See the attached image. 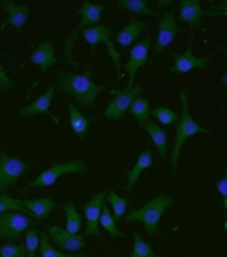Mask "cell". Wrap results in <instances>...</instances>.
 Segmentation results:
<instances>
[{"instance_id": "cell-11", "label": "cell", "mask_w": 227, "mask_h": 257, "mask_svg": "<svg viewBox=\"0 0 227 257\" xmlns=\"http://www.w3.org/2000/svg\"><path fill=\"white\" fill-rule=\"evenodd\" d=\"M150 45H152V37H144L130 51L128 61L124 64V70L128 74V86H134V78H136L138 68L150 64Z\"/></svg>"}, {"instance_id": "cell-1", "label": "cell", "mask_w": 227, "mask_h": 257, "mask_svg": "<svg viewBox=\"0 0 227 257\" xmlns=\"http://www.w3.org/2000/svg\"><path fill=\"white\" fill-rule=\"evenodd\" d=\"M56 84H58L60 92L72 96L82 107H94L96 97L101 92H105V88H107V84H96L92 80L90 70L84 72V74H74V72L60 70V72H56Z\"/></svg>"}, {"instance_id": "cell-20", "label": "cell", "mask_w": 227, "mask_h": 257, "mask_svg": "<svg viewBox=\"0 0 227 257\" xmlns=\"http://www.w3.org/2000/svg\"><path fill=\"white\" fill-rule=\"evenodd\" d=\"M54 199L52 197H45V199H35V201H22V209H26L35 218H49L50 212L54 210Z\"/></svg>"}, {"instance_id": "cell-22", "label": "cell", "mask_w": 227, "mask_h": 257, "mask_svg": "<svg viewBox=\"0 0 227 257\" xmlns=\"http://www.w3.org/2000/svg\"><path fill=\"white\" fill-rule=\"evenodd\" d=\"M68 115H70V127L74 131V135L78 139H84L86 131L90 128V125L94 123V119H88L80 113V109L74 103H68Z\"/></svg>"}, {"instance_id": "cell-12", "label": "cell", "mask_w": 227, "mask_h": 257, "mask_svg": "<svg viewBox=\"0 0 227 257\" xmlns=\"http://www.w3.org/2000/svg\"><path fill=\"white\" fill-rule=\"evenodd\" d=\"M105 199H107V191H101L96 197H92L90 203H86V207H84V214H86L84 238L99 236V216H101V209H103Z\"/></svg>"}, {"instance_id": "cell-34", "label": "cell", "mask_w": 227, "mask_h": 257, "mask_svg": "<svg viewBox=\"0 0 227 257\" xmlns=\"http://www.w3.org/2000/svg\"><path fill=\"white\" fill-rule=\"evenodd\" d=\"M14 210H22V201L12 199V197L0 193V214H4V212H14Z\"/></svg>"}, {"instance_id": "cell-10", "label": "cell", "mask_w": 227, "mask_h": 257, "mask_svg": "<svg viewBox=\"0 0 227 257\" xmlns=\"http://www.w3.org/2000/svg\"><path fill=\"white\" fill-rule=\"evenodd\" d=\"M180 28H178L177 20H175V12L173 10H167L160 20V28H158V39L154 43V55H162L163 49H167L175 37L178 35Z\"/></svg>"}, {"instance_id": "cell-9", "label": "cell", "mask_w": 227, "mask_h": 257, "mask_svg": "<svg viewBox=\"0 0 227 257\" xmlns=\"http://www.w3.org/2000/svg\"><path fill=\"white\" fill-rule=\"evenodd\" d=\"M173 57H175V64L167 70V72H171V74H186V72H190V70H204L208 63H210L212 59H214V55H204V57H196L194 53H192V39H190V43H188V47L186 51L182 53V55H178V53H171Z\"/></svg>"}, {"instance_id": "cell-13", "label": "cell", "mask_w": 227, "mask_h": 257, "mask_svg": "<svg viewBox=\"0 0 227 257\" xmlns=\"http://www.w3.org/2000/svg\"><path fill=\"white\" fill-rule=\"evenodd\" d=\"M49 240L54 241L56 245H58V249H62V251H70V253H74V251H80L86 247V238L80 236V234H70V232H66L64 228H58V226H49Z\"/></svg>"}, {"instance_id": "cell-21", "label": "cell", "mask_w": 227, "mask_h": 257, "mask_svg": "<svg viewBox=\"0 0 227 257\" xmlns=\"http://www.w3.org/2000/svg\"><path fill=\"white\" fill-rule=\"evenodd\" d=\"M154 166V158H152V150L150 148H144L142 152H140V156H138V160L134 164V168L128 172V176H126V189H132L134 187V183L138 181V177L142 176V172H146Z\"/></svg>"}, {"instance_id": "cell-15", "label": "cell", "mask_w": 227, "mask_h": 257, "mask_svg": "<svg viewBox=\"0 0 227 257\" xmlns=\"http://www.w3.org/2000/svg\"><path fill=\"white\" fill-rule=\"evenodd\" d=\"M2 6H4V10L8 12V20L0 26V30H4L6 26H14L16 32H22L24 24H26L28 18H30V8H28L26 4H16V2H12V0H2Z\"/></svg>"}, {"instance_id": "cell-32", "label": "cell", "mask_w": 227, "mask_h": 257, "mask_svg": "<svg viewBox=\"0 0 227 257\" xmlns=\"http://www.w3.org/2000/svg\"><path fill=\"white\" fill-rule=\"evenodd\" d=\"M152 115H154L162 125H167V127H169V125H175L178 119L177 113L173 111V109H167V107H156Z\"/></svg>"}, {"instance_id": "cell-35", "label": "cell", "mask_w": 227, "mask_h": 257, "mask_svg": "<svg viewBox=\"0 0 227 257\" xmlns=\"http://www.w3.org/2000/svg\"><path fill=\"white\" fill-rule=\"evenodd\" d=\"M0 59H2V55H0ZM0 90H2V92L18 90V84L6 76V72H4V68H2V64H0Z\"/></svg>"}, {"instance_id": "cell-23", "label": "cell", "mask_w": 227, "mask_h": 257, "mask_svg": "<svg viewBox=\"0 0 227 257\" xmlns=\"http://www.w3.org/2000/svg\"><path fill=\"white\" fill-rule=\"evenodd\" d=\"M142 127H144V131L150 135V139H152V143L156 145L160 156L165 158V156H167V133H165L162 127H158L156 123H144Z\"/></svg>"}, {"instance_id": "cell-19", "label": "cell", "mask_w": 227, "mask_h": 257, "mask_svg": "<svg viewBox=\"0 0 227 257\" xmlns=\"http://www.w3.org/2000/svg\"><path fill=\"white\" fill-rule=\"evenodd\" d=\"M146 30H148L146 22L134 18V20H130L128 24H126V28H122L120 32L116 33V43H118L120 47H130Z\"/></svg>"}, {"instance_id": "cell-7", "label": "cell", "mask_w": 227, "mask_h": 257, "mask_svg": "<svg viewBox=\"0 0 227 257\" xmlns=\"http://www.w3.org/2000/svg\"><path fill=\"white\" fill-rule=\"evenodd\" d=\"M30 166L22 158H12L6 152H0V193L8 191L12 185H16L18 179L26 176Z\"/></svg>"}, {"instance_id": "cell-5", "label": "cell", "mask_w": 227, "mask_h": 257, "mask_svg": "<svg viewBox=\"0 0 227 257\" xmlns=\"http://www.w3.org/2000/svg\"><path fill=\"white\" fill-rule=\"evenodd\" d=\"M68 174H86V164L82 160H68L62 164H52L49 170L33 179L30 187H50L58 177L68 176Z\"/></svg>"}, {"instance_id": "cell-33", "label": "cell", "mask_w": 227, "mask_h": 257, "mask_svg": "<svg viewBox=\"0 0 227 257\" xmlns=\"http://www.w3.org/2000/svg\"><path fill=\"white\" fill-rule=\"evenodd\" d=\"M37 247H39V232L35 228H30L26 234V249H28L26 257H35Z\"/></svg>"}, {"instance_id": "cell-36", "label": "cell", "mask_w": 227, "mask_h": 257, "mask_svg": "<svg viewBox=\"0 0 227 257\" xmlns=\"http://www.w3.org/2000/svg\"><path fill=\"white\" fill-rule=\"evenodd\" d=\"M218 191L222 195V203H224V210H227V177L224 176L218 183Z\"/></svg>"}, {"instance_id": "cell-28", "label": "cell", "mask_w": 227, "mask_h": 257, "mask_svg": "<svg viewBox=\"0 0 227 257\" xmlns=\"http://www.w3.org/2000/svg\"><path fill=\"white\" fill-rule=\"evenodd\" d=\"M66 212V232H70V234H78L82 228V216L80 212L76 210V207L72 205V203H68V205H64L62 207Z\"/></svg>"}, {"instance_id": "cell-29", "label": "cell", "mask_w": 227, "mask_h": 257, "mask_svg": "<svg viewBox=\"0 0 227 257\" xmlns=\"http://www.w3.org/2000/svg\"><path fill=\"white\" fill-rule=\"evenodd\" d=\"M99 226L101 228H105L113 238H122L124 234L116 228V222H114V218H113V212L107 209L105 205H103V209H101V216H99Z\"/></svg>"}, {"instance_id": "cell-25", "label": "cell", "mask_w": 227, "mask_h": 257, "mask_svg": "<svg viewBox=\"0 0 227 257\" xmlns=\"http://www.w3.org/2000/svg\"><path fill=\"white\" fill-rule=\"evenodd\" d=\"M116 6L120 10H128V12H134V14H142V16H154L156 12L150 8L146 0H118Z\"/></svg>"}, {"instance_id": "cell-18", "label": "cell", "mask_w": 227, "mask_h": 257, "mask_svg": "<svg viewBox=\"0 0 227 257\" xmlns=\"http://www.w3.org/2000/svg\"><path fill=\"white\" fill-rule=\"evenodd\" d=\"M52 97H54V88L50 86V88L45 92V94H43V96L37 97V99H35V101H32L30 105H26V107L20 111V115H22V117H32V115L45 113V115L52 117V115H50V103H52ZM52 121L60 125V121H58V119H54V117H52Z\"/></svg>"}, {"instance_id": "cell-2", "label": "cell", "mask_w": 227, "mask_h": 257, "mask_svg": "<svg viewBox=\"0 0 227 257\" xmlns=\"http://www.w3.org/2000/svg\"><path fill=\"white\" fill-rule=\"evenodd\" d=\"M180 103H182V115H178L177 119V131H175V145H173V150H171V168L173 172H177V164H178V156H180V150H182V145L194 137V135H208L210 131L204 127H200L194 119L190 117V109H188V92L186 90H180Z\"/></svg>"}, {"instance_id": "cell-14", "label": "cell", "mask_w": 227, "mask_h": 257, "mask_svg": "<svg viewBox=\"0 0 227 257\" xmlns=\"http://www.w3.org/2000/svg\"><path fill=\"white\" fill-rule=\"evenodd\" d=\"M204 16H214V10L206 12L198 0H180L178 2V20L190 24L192 30L200 26V22H202Z\"/></svg>"}, {"instance_id": "cell-4", "label": "cell", "mask_w": 227, "mask_h": 257, "mask_svg": "<svg viewBox=\"0 0 227 257\" xmlns=\"http://www.w3.org/2000/svg\"><path fill=\"white\" fill-rule=\"evenodd\" d=\"M35 226L30 214H24L20 210L14 212H4L0 214V240L4 241H16L24 232Z\"/></svg>"}, {"instance_id": "cell-17", "label": "cell", "mask_w": 227, "mask_h": 257, "mask_svg": "<svg viewBox=\"0 0 227 257\" xmlns=\"http://www.w3.org/2000/svg\"><path fill=\"white\" fill-rule=\"evenodd\" d=\"M105 12V6L103 4H98V2H90V0H84L82 6L78 8V16H80V28H94L98 26L101 16Z\"/></svg>"}, {"instance_id": "cell-26", "label": "cell", "mask_w": 227, "mask_h": 257, "mask_svg": "<svg viewBox=\"0 0 227 257\" xmlns=\"http://www.w3.org/2000/svg\"><path fill=\"white\" fill-rule=\"evenodd\" d=\"M39 247H41V253L39 257H88L86 253H62V251H56L50 247V240H49V234L43 232L39 234Z\"/></svg>"}, {"instance_id": "cell-3", "label": "cell", "mask_w": 227, "mask_h": 257, "mask_svg": "<svg viewBox=\"0 0 227 257\" xmlns=\"http://www.w3.org/2000/svg\"><path fill=\"white\" fill-rule=\"evenodd\" d=\"M171 205H173V197H169V195H158L152 201H148L144 207L126 212L122 218L126 222H134V220L136 222H142L144 228H146L148 236H154L158 232V226H160L162 216Z\"/></svg>"}, {"instance_id": "cell-30", "label": "cell", "mask_w": 227, "mask_h": 257, "mask_svg": "<svg viewBox=\"0 0 227 257\" xmlns=\"http://www.w3.org/2000/svg\"><path fill=\"white\" fill-rule=\"evenodd\" d=\"M132 241H134V249H132V255L130 257H158V253L152 249V245L142 240V236L134 234Z\"/></svg>"}, {"instance_id": "cell-31", "label": "cell", "mask_w": 227, "mask_h": 257, "mask_svg": "<svg viewBox=\"0 0 227 257\" xmlns=\"http://www.w3.org/2000/svg\"><path fill=\"white\" fill-rule=\"evenodd\" d=\"M28 249L26 243H2L0 245V257H26Z\"/></svg>"}, {"instance_id": "cell-24", "label": "cell", "mask_w": 227, "mask_h": 257, "mask_svg": "<svg viewBox=\"0 0 227 257\" xmlns=\"http://www.w3.org/2000/svg\"><path fill=\"white\" fill-rule=\"evenodd\" d=\"M128 113L140 123V125H144L148 123V119L152 117V109H150V99L144 96H138L134 101H132V105H130Z\"/></svg>"}, {"instance_id": "cell-16", "label": "cell", "mask_w": 227, "mask_h": 257, "mask_svg": "<svg viewBox=\"0 0 227 257\" xmlns=\"http://www.w3.org/2000/svg\"><path fill=\"white\" fill-rule=\"evenodd\" d=\"M30 61H32L33 64H37V66L41 68V72L45 74L52 64H56L58 59H56V51H54V47H52V43H50L49 39H45V41L32 53Z\"/></svg>"}, {"instance_id": "cell-8", "label": "cell", "mask_w": 227, "mask_h": 257, "mask_svg": "<svg viewBox=\"0 0 227 257\" xmlns=\"http://www.w3.org/2000/svg\"><path fill=\"white\" fill-rule=\"evenodd\" d=\"M111 37H113V30H111L109 26H94V28H86V32H84V39L90 43V47H92L94 53H96L98 43H105V47H107L114 66H116V76L120 78V76H122V70H120V57H118V51H116V49L113 47V43H111Z\"/></svg>"}, {"instance_id": "cell-27", "label": "cell", "mask_w": 227, "mask_h": 257, "mask_svg": "<svg viewBox=\"0 0 227 257\" xmlns=\"http://www.w3.org/2000/svg\"><path fill=\"white\" fill-rule=\"evenodd\" d=\"M107 201L111 203V210H113L114 220H120L126 210H128V199H122L120 195H116L114 191H107Z\"/></svg>"}, {"instance_id": "cell-6", "label": "cell", "mask_w": 227, "mask_h": 257, "mask_svg": "<svg viewBox=\"0 0 227 257\" xmlns=\"http://www.w3.org/2000/svg\"><path fill=\"white\" fill-rule=\"evenodd\" d=\"M142 94V86H128L124 90H113V99L109 101V105L105 107V117L111 121H120L124 117V113L130 109L132 101Z\"/></svg>"}]
</instances>
